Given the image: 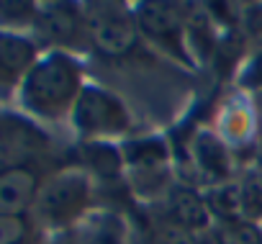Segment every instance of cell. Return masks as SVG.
<instances>
[{
  "instance_id": "cell-1",
  "label": "cell",
  "mask_w": 262,
  "mask_h": 244,
  "mask_svg": "<svg viewBox=\"0 0 262 244\" xmlns=\"http://www.w3.org/2000/svg\"><path fill=\"white\" fill-rule=\"evenodd\" d=\"M80 77H82L80 64L70 54L54 49L39 57L36 64L29 70L26 80L21 82L18 87L21 105L36 118L57 121L59 116L75 108L82 93Z\"/></svg>"
},
{
  "instance_id": "cell-2",
  "label": "cell",
  "mask_w": 262,
  "mask_h": 244,
  "mask_svg": "<svg viewBox=\"0 0 262 244\" xmlns=\"http://www.w3.org/2000/svg\"><path fill=\"white\" fill-rule=\"evenodd\" d=\"M85 36L95 52L105 57H126L137 47L139 26L137 16H131L118 3H88L82 8Z\"/></svg>"
},
{
  "instance_id": "cell-3",
  "label": "cell",
  "mask_w": 262,
  "mask_h": 244,
  "mask_svg": "<svg viewBox=\"0 0 262 244\" xmlns=\"http://www.w3.org/2000/svg\"><path fill=\"white\" fill-rule=\"evenodd\" d=\"M90 185L88 178L77 170H64L47 183H41L34 211L44 226H67L72 224L88 206Z\"/></svg>"
},
{
  "instance_id": "cell-4",
  "label": "cell",
  "mask_w": 262,
  "mask_h": 244,
  "mask_svg": "<svg viewBox=\"0 0 262 244\" xmlns=\"http://www.w3.org/2000/svg\"><path fill=\"white\" fill-rule=\"evenodd\" d=\"M75 129L85 137H111L128 126V113L123 103L103 87H82L72 108Z\"/></svg>"
},
{
  "instance_id": "cell-5",
  "label": "cell",
  "mask_w": 262,
  "mask_h": 244,
  "mask_svg": "<svg viewBox=\"0 0 262 244\" xmlns=\"http://www.w3.org/2000/svg\"><path fill=\"white\" fill-rule=\"evenodd\" d=\"M41 180L31 165L0 167V218H24L39 195Z\"/></svg>"
},
{
  "instance_id": "cell-6",
  "label": "cell",
  "mask_w": 262,
  "mask_h": 244,
  "mask_svg": "<svg viewBox=\"0 0 262 244\" xmlns=\"http://www.w3.org/2000/svg\"><path fill=\"white\" fill-rule=\"evenodd\" d=\"M137 26L162 49L180 57L183 44V11L175 3H142L137 8Z\"/></svg>"
},
{
  "instance_id": "cell-7",
  "label": "cell",
  "mask_w": 262,
  "mask_h": 244,
  "mask_svg": "<svg viewBox=\"0 0 262 244\" xmlns=\"http://www.w3.org/2000/svg\"><path fill=\"white\" fill-rule=\"evenodd\" d=\"M34 31L44 44L54 47H70L77 41L80 34H85V18L82 8L72 3H47L39 6V16L34 24Z\"/></svg>"
},
{
  "instance_id": "cell-8",
  "label": "cell",
  "mask_w": 262,
  "mask_h": 244,
  "mask_svg": "<svg viewBox=\"0 0 262 244\" xmlns=\"http://www.w3.org/2000/svg\"><path fill=\"white\" fill-rule=\"evenodd\" d=\"M39 59V47L26 34L0 31V90L21 87Z\"/></svg>"
},
{
  "instance_id": "cell-9",
  "label": "cell",
  "mask_w": 262,
  "mask_h": 244,
  "mask_svg": "<svg viewBox=\"0 0 262 244\" xmlns=\"http://www.w3.org/2000/svg\"><path fill=\"white\" fill-rule=\"evenodd\" d=\"M167 213H170V221L185 231H198V229H206L208 221H211V208L206 203V198L193 190V188H172L170 190V198H167Z\"/></svg>"
},
{
  "instance_id": "cell-10",
  "label": "cell",
  "mask_w": 262,
  "mask_h": 244,
  "mask_svg": "<svg viewBox=\"0 0 262 244\" xmlns=\"http://www.w3.org/2000/svg\"><path fill=\"white\" fill-rule=\"evenodd\" d=\"M193 154H195V162H198V167H201V172L206 178L219 180V183H226V178H229V157H226L224 144L216 137L201 134L195 139Z\"/></svg>"
},
{
  "instance_id": "cell-11",
  "label": "cell",
  "mask_w": 262,
  "mask_h": 244,
  "mask_svg": "<svg viewBox=\"0 0 262 244\" xmlns=\"http://www.w3.org/2000/svg\"><path fill=\"white\" fill-rule=\"evenodd\" d=\"M206 203L211 208V216H219L226 221H239L247 218L244 213V193H242V183H221L216 185L208 195Z\"/></svg>"
},
{
  "instance_id": "cell-12",
  "label": "cell",
  "mask_w": 262,
  "mask_h": 244,
  "mask_svg": "<svg viewBox=\"0 0 262 244\" xmlns=\"http://www.w3.org/2000/svg\"><path fill=\"white\" fill-rule=\"evenodd\" d=\"M39 16V6L29 0H0V31L24 34L26 29H34Z\"/></svg>"
},
{
  "instance_id": "cell-13",
  "label": "cell",
  "mask_w": 262,
  "mask_h": 244,
  "mask_svg": "<svg viewBox=\"0 0 262 244\" xmlns=\"http://www.w3.org/2000/svg\"><path fill=\"white\" fill-rule=\"evenodd\" d=\"M216 244H262V229H257L252 221H221V226L213 234Z\"/></svg>"
},
{
  "instance_id": "cell-14",
  "label": "cell",
  "mask_w": 262,
  "mask_h": 244,
  "mask_svg": "<svg viewBox=\"0 0 262 244\" xmlns=\"http://www.w3.org/2000/svg\"><path fill=\"white\" fill-rule=\"evenodd\" d=\"M85 157H88V162L93 165V170H95L98 175H103V178H113V175L118 172V167H121L118 152H116L113 147H108V144H100V142L88 144V147H85Z\"/></svg>"
},
{
  "instance_id": "cell-15",
  "label": "cell",
  "mask_w": 262,
  "mask_h": 244,
  "mask_svg": "<svg viewBox=\"0 0 262 244\" xmlns=\"http://www.w3.org/2000/svg\"><path fill=\"white\" fill-rule=\"evenodd\" d=\"M244 193V213L247 216H262V170H254L242 180Z\"/></svg>"
},
{
  "instance_id": "cell-16",
  "label": "cell",
  "mask_w": 262,
  "mask_h": 244,
  "mask_svg": "<svg viewBox=\"0 0 262 244\" xmlns=\"http://www.w3.org/2000/svg\"><path fill=\"white\" fill-rule=\"evenodd\" d=\"M29 236L26 218H0V244H24Z\"/></svg>"
},
{
  "instance_id": "cell-17",
  "label": "cell",
  "mask_w": 262,
  "mask_h": 244,
  "mask_svg": "<svg viewBox=\"0 0 262 244\" xmlns=\"http://www.w3.org/2000/svg\"><path fill=\"white\" fill-rule=\"evenodd\" d=\"M152 244H195V241H193L190 231H185V229L175 226L172 221H167L165 226H160V229L155 231Z\"/></svg>"
},
{
  "instance_id": "cell-18",
  "label": "cell",
  "mask_w": 262,
  "mask_h": 244,
  "mask_svg": "<svg viewBox=\"0 0 262 244\" xmlns=\"http://www.w3.org/2000/svg\"><path fill=\"white\" fill-rule=\"evenodd\" d=\"M242 85H247V87H262V52H257V57H252V62L242 72Z\"/></svg>"
},
{
  "instance_id": "cell-19",
  "label": "cell",
  "mask_w": 262,
  "mask_h": 244,
  "mask_svg": "<svg viewBox=\"0 0 262 244\" xmlns=\"http://www.w3.org/2000/svg\"><path fill=\"white\" fill-rule=\"evenodd\" d=\"M88 244H121L118 241V236L116 234H111V231H100L98 236H93Z\"/></svg>"
},
{
  "instance_id": "cell-20",
  "label": "cell",
  "mask_w": 262,
  "mask_h": 244,
  "mask_svg": "<svg viewBox=\"0 0 262 244\" xmlns=\"http://www.w3.org/2000/svg\"><path fill=\"white\" fill-rule=\"evenodd\" d=\"M259 170H262V142H259Z\"/></svg>"
}]
</instances>
